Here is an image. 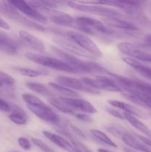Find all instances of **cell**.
Wrapping results in <instances>:
<instances>
[{"label": "cell", "instance_id": "cell-3", "mask_svg": "<svg viewBox=\"0 0 151 152\" xmlns=\"http://www.w3.org/2000/svg\"><path fill=\"white\" fill-rule=\"evenodd\" d=\"M55 32L56 34L65 37V38L73 42L77 45L88 52L95 58H100L103 56L102 50L99 49L97 45L87 34L76 31H61V32L55 31Z\"/></svg>", "mask_w": 151, "mask_h": 152}, {"label": "cell", "instance_id": "cell-27", "mask_svg": "<svg viewBox=\"0 0 151 152\" xmlns=\"http://www.w3.org/2000/svg\"><path fill=\"white\" fill-rule=\"evenodd\" d=\"M17 71L22 75L28 77H36L38 76L48 75V73L45 71H37L28 68H16Z\"/></svg>", "mask_w": 151, "mask_h": 152}, {"label": "cell", "instance_id": "cell-28", "mask_svg": "<svg viewBox=\"0 0 151 152\" xmlns=\"http://www.w3.org/2000/svg\"><path fill=\"white\" fill-rule=\"evenodd\" d=\"M133 80H134V89L132 91H139L147 94L150 95L151 96V84L142 81V80H137V79Z\"/></svg>", "mask_w": 151, "mask_h": 152}, {"label": "cell", "instance_id": "cell-4", "mask_svg": "<svg viewBox=\"0 0 151 152\" xmlns=\"http://www.w3.org/2000/svg\"><path fill=\"white\" fill-rule=\"evenodd\" d=\"M68 5L73 9L85 13H92L97 16H103L105 18H118V19H127V16L116 9L104 7L97 4H84L80 1H68Z\"/></svg>", "mask_w": 151, "mask_h": 152}, {"label": "cell", "instance_id": "cell-17", "mask_svg": "<svg viewBox=\"0 0 151 152\" xmlns=\"http://www.w3.org/2000/svg\"><path fill=\"white\" fill-rule=\"evenodd\" d=\"M107 102L110 105H112V106L115 107V108H118V109L123 110L125 113H128V114H131V115L134 116V117L136 116V117L144 119L147 117L146 114L142 110L133 106V105L127 103V102H121V101L119 100H115V99H109V100H107Z\"/></svg>", "mask_w": 151, "mask_h": 152}, {"label": "cell", "instance_id": "cell-39", "mask_svg": "<svg viewBox=\"0 0 151 152\" xmlns=\"http://www.w3.org/2000/svg\"><path fill=\"white\" fill-rule=\"evenodd\" d=\"M10 28V27L9 24L5 20H4V19L0 17V28H2V29L4 30H9Z\"/></svg>", "mask_w": 151, "mask_h": 152}, {"label": "cell", "instance_id": "cell-24", "mask_svg": "<svg viewBox=\"0 0 151 152\" xmlns=\"http://www.w3.org/2000/svg\"><path fill=\"white\" fill-rule=\"evenodd\" d=\"M49 102L52 106L55 107L56 109L59 110V111L65 114H69L70 115H73L74 113L76 112L75 110L73 109L72 108L67 105L65 102H64L60 98H50L49 99Z\"/></svg>", "mask_w": 151, "mask_h": 152}, {"label": "cell", "instance_id": "cell-25", "mask_svg": "<svg viewBox=\"0 0 151 152\" xmlns=\"http://www.w3.org/2000/svg\"><path fill=\"white\" fill-rule=\"evenodd\" d=\"M90 134L92 136L95 138V140L99 142H102V143L105 144V145H109L110 147H113V148H117V145L109 137L107 136L105 133L102 132L96 129H92L90 130Z\"/></svg>", "mask_w": 151, "mask_h": 152}, {"label": "cell", "instance_id": "cell-34", "mask_svg": "<svg viewBox=\"0 0 151 152\" xmlns=\"http://www.w3.org/2000/svg\"><path fill=\"white\" fill-rule=\"evenodd\" d=\"M73 116L76 117L78 120H81V121H83V122H86V123H90V122L93 121V119H92L89 115L84 114V113L75 112Z\"/></svg>", "mask_w": 151, "mask_h": 152}, {"label": "cell", "instance_id": "cell-13", "mask_svg": "<svg viewBox=\"0 0 151 152\" xmlns=\"http://www.w3.org/2000/svg\"><path fill=\"white\" fill-rule=\"evenodd\" d=\"M21 43L13 39L10 34L0 31V51L7 54L14 55L18 53Z\"/></svg>", "mask_w": 151, "mask_h": 152}, {"label": "cell", "instance_id": "cell-40", "mask_svg": "<svg viewBox=\"0 0 151 152\" xmlns=\"http://www.w3.org/2000/svg\"><path fill=\"white\" fill-rule=\"evenodd\" d=\"M123 150H124V152H137L135 150L130 148L129 147H123Z\"/></svg>", "mask_w": 151, "mask_h": 152}, {"label": "cell", "instance_id": "cell-26", "mask_svg": "<svg viewBox=\"0 0 151 152\" xmlns=\"http://www.w3.org/2000/svg\"><path fill=\"white\" fill-rule=\"evenodd\" d=\"M49 86L56 91H57L61 94L63 95L64 96H62V97L76 98L77 96H78V94L76 93L75 91L71 90V89L65 87V86H62L60 84H58V83H51L50 82V83H49Z\"/></svg>", "mask_w": 151, "mask_h": 152}, {"label": "cell", "instance_id": "cell-10", "mask_svg": "<svg viewBox=\"0 0 151 152\" xmlns=\"http://www.w3.org/2000/svg\"><path fill=\"white\" fill-rule=\"evenodd\" d=\"M53 41L58 45L59 47L62 48H63L62 50H65L67 53H70V54L78 56V57L80 58L83 57L89 59H93L95 58L94 56L90 54L88 52L80 48L73 42L65 38V37H58L57 36L56 37L53 38Z\"/></svg>", "mask_w": 151, "mask_h": 152}, {"label": "cell", "instance_id": "cell-43", "mask_svg": "<svg viewBox=\"0 0 151 152\" xmlns=\"http://www.w3.org/2000/svg\"><path fill=\"white\" fill-rule=\"evenodd\" d=\"M149 63H151V59H150V60L149 61Z\"/></svg>", "mask_w": 151, "mask_h": 152}, {"label": "cell", "instance_id": "cell-30", "mask_svg": "<svg viewBox=\"0 0 151 152\" xmlns=\"http://www.w3.org/2000/svg\"><path fill=\"white\" fill-rule=\"evenodd\" d=\"M0 82L2 85L12 86L15 84V80L9 74L0 71Z\"/></svg>", "mask_w": 151, "mask_h": 152}, {"label": "cell", "instance_id": "cell-32", "mask_svg": "<svg viewBox=\"0 0 151 152\" xmlns=\"http://www.w3.org/2000/svg\"><path fill=\"white\" fill-rule=\"evenodd\" d=\"M106 111L108 114H111V115L116 117V118L120 119V120H125L124 112H121V111H118V110L116 109H114V108H111V107H107V108H106Z\"/></svg>", "mask_w": 151, "mask_h": 152}, {"label": "cell", "instance_id": "cell-9", "mask_svg": "<svg viewBox=\"0 0 151 152\" xmlns=\"http://www.w3.org/2000/svg\"><path fill=\"white\" fill-rule=\"evenodd\" d=\"M56 81L58 84L65 86L71 90L80 91L92 94H99V91L89 86L81 80L75 78V77L59 76L56 78Z\"/></svg>", "mask_w": 151, "mask_h": 152}, {"label": "cell", "instance_id": "cell-11", "mask_svg": "<svg viewBox=\"0 0 151 152\" xmlns=\"http://www.w3.org/2000/svg\"><path fill=\"white\" fill-rule=\"evenodd\" d=\"M9 1L19 12H21L24 16L28 17V19L36 21L39 22V24H47L48 22L47 18L44 17L40 12L33 8L28 1H22V0H13V1Z\"/></svg>", "mask_w": 151, "mask_h": 152}, {"label": "cell", "instance_id": "cell-33", "mask_svg": "<svg viewBox=\"0 0 151 152\" xmlns=\"http://www.w3.org/2000/svg\"><path fill=\"white\" fill-rule=\"evenodd\" d=\"M18 142H19V145L23 149L26 150V151H28V150H30L31 148L30 142V141L27 138L22 137H19L18 139Z\"/></svg>", "mask_w": 151, "mask_h": 152}, {"label": "cell", "instance_id": "cell-5", "mask_svg": "<svg viewBox=\"0 0 151 152\" xmlns=\"http://www.w3.org/2000/svg\"><path fill=\"white\" fill-rule=\"evenodd\" d=\"M0 11L2 14L7 16L8 19H11L12 21L19 24V25H23L25 28L36 30L38 31H46V28L42 25L35 22L34 21L24 16L13 4H10L9 1L0 2Z\"/></svg>", "mask_w": 151, "mask_h": 152}, {"label": "cell", "instance_id": "cell-16", "mask_svg": "<svg viewBox=\"0 0 151 152\" xmlns=\"http://www.w3.org/2000/svg\"><path fill=\"white\" fill-rule=\"evenodd\" d=\"M19 35L21 39L26 43L28 46L32 48L33 50H36L39 53H44L45 48L44 43L38 37H35L26 31H20L19 32Z\"/></svg>", "mask_w": 151, "mask_h": 152}, {"label": "cell", "instance_id": "cell-29", "mask_svg": "<svg viewBox=\"0 0 151 152\" xmlns=\"http://www.w3.org/2000/svg\"><path fill=\"white\" fill-rule=\"evenodd\" d=\"M130 93L136 94L140 98L142 102H143L144 106L151 108V96L150 95L143 93L142 91H133L130 92Z\"/></svg>", "mask_w": 151, "mask_h": 152}, {"label": "cell", "instance_id": "cell-22", "mask_svg": "<svg viewBox=\"0 0 151 152\" xmlns=\"http://www.w3.org/2000/svg\"><path fill=\"white\" fill-rule=\"evenodd\" d=\"M124 117H125V120H127L135 129L137 130L140 131L142 134L145 135L147 138L151 140V130L146 126L142 122L136 119L134 116L131 115V114H128V113L124 112Z\"/></svg>", "mask_w": 151, "mask_h": 152}, {"label": "cell", "instance_id": "cell-12", "mask_svg": "<svg viewBox=\"0 0 151 152\" xmlns=\"http://www.w3.org/2000/svg\"><path fill=\"white\" fill-rule=\"evenodd\" d=\"M30 111L43 121L49 123L58 124L59 123V115L46 103L38 106H28Z\"/></svg>", "mask_w": 151, "mask_h": 152}, {"label": "cell", "instance_id": "cell-36", "mask_svg": "<svg viewBox=\"0 0 151 152\" xmlns=\"http://www.w3.org/2000/svg\"><path fill=\"white\" fill-rule=\"evenodd\" d=\"M134 136H136V137L138 138L142 143H144L145 145L151 148V140H150L147 137H145L141 136V135L138 134H134Z\"/></svg>", "mask_w": 151, "mask_h": 152}, {"label": "cell", "instance_id": "cell-41", "mask_svg": "<svg viewBox=\"0 0 151 152\" xmlns=\"http://www.w3.org/2000/svg\"><path fill=\"white\" fill-rule=\"evenodd\" d=\"M98 152H111V151H108V150L107 149H104V148H99V149L98 150Z\"/></svg>", "mask_w": 151, "mask_h": 152}, {"label": "cell", "instance_id": "cell-19", "mask_svg": "<svg viewBox=\"0 0 151 152\" xmlns=\"http://www.w3.org/2000/svg\"><path fill=\"white\" fill-rule=\"evenodd\" d=\"M121 139L123 142L130 148L142 152H151V148L142 143L134 135L127 132H124L121 134Z\"/></svg>", "mask_w": 151, "mask_h": 152}, {"label": "cell", "instance_id": "cell-38", "mask_svg": "<svg viewBox=\"0 0 151 152\" xmlns=\"http://www.w3.org/2000/svg\"><path fill=\"white\" fill-rule=\"evenodd\" d=\"M70 127H71V129H72V130L73 131V132H75L76 134H78V136L81 137H82V138L85 139V138H86V135L84 134V132H81V131L80 130V129H78V127H76V126H73V125H71Z\"/></svg>", "mask_w": 151, "mask_h": 152}, {"label": "cell", "instance_id": "cell-37", "mask_svg": "<svg viewBox=\"0 0 151 152\" xmlns=\"http://www.w3.org/2000/svg\"><path fill=\"white\" fill-rule=\"evenodd\" d=\"M143 45L147 47H151V33L146 34L143 37Z\"/></svg>", "mask_w": 151, "mask_h": 152}, {"label": "cell", "instance_id": "cell-14", "mask_svg": "<svg viewBox=\"0 0 151 152\" xmlns=\"http://www.w3.org/2000/svg\"><path fill=\"white\" fill-rule=\"evenodd\" d=\"M60 99L73 110H78V111H81V112L87 113V114L97 113L96 108L90 102L85 99L66 97H60Z\"/></svg>", "mask_w": 151, "mask_h": 152}, {"label": "cell", "instance_id": "cell-18", "mask_svg": "<svg viewBox=\"0 0 151 152\" xmlns=\"http://www.w3.org/2000/svg\"><path fill=\"white\" fill-rule=\"evenodd\" d=\"M43 134L46 137L48 140H50L51 142H53L55 145L60 147L62 149L68 152H78L74 148L73 145L70 143L68 140H67L65 138L56 134L52 133V132H47V131H43Z\"/></svg>", "mask_w": 151, "mask_h": 152}, {"label": "cell", "instance_id": "cell-44", "mask_svg": "<svg viewBox=\"0 0 151 152\" xmlns=\"http://www.w3.org/2000/svg\"><path fill=\"white\" fill-rule=\"evenodd\" d=\"M13 152H19V151H13Z\"/></svg>", "mask_w": 151, "mask_h": 152}, {"label": "cell", "instance_id": "cell-2", "mask_svg": "<svg viewBox=\"0 0 151 152\" xmlns=\"http://www.w3.org/2000/svg\"><path fill=\"white\" fill-rule=\"evenodd\" d=\"M73 29L78 30L79 32L87 35L93 36L106 35L107 37H113L117 34H120L108 27L104 22L88 16H79L75 17Z\"/></svg>", "mask_w": 151, "mask_h": 152}, {"label": "cell", "instance_id": "cell-42", "mask_svg": "<svg viewBox=\"0 0 151 152\" xmlns=\"http://www.w3.org/2000/svg\"><path fill=\"white\" fill-rule=\"evenodd\" d=\"M1 86H2V84H1V82H0V87H1Z\"/></svg>", "mask_w": 151, "mask_h": 152}, {"label": "cell", "instance_id": "cell-8", "mask_svg": "<svg viewBox=\"0 0 151 152\" xmlns=\"http://www.w3.org/2000/svg\"><path fill=\"white\" fill-rule=\"evenodd\" d=\"M95 77L96 78L94 79L84 77L81 79V80L89 86L98 91L102 90L112 92L123 91L122 89L118 86L116 82L113 78H109V77L101 75H97Z\"/></svg>", "mask_w": 151, "mask_h": 152}, {"label": "cell", "instance_id": "cell-23", "mask_svg": "<svg viewBox=\"0 0 151 152\" xmlns=\"http://www.w3.org/2000/svg\"><path fill=\"white\" fill-rule=\"evenodd\" d=\"M25 86L30 90L36 92L37 94L42 95V96H47L48 98H53V94L51 91L46 87V86L41 84V83H33V82H28L25 83Z\"/></svg>", "mask_w": 151, "mask_h": 152}, {"label": "cell", "instance_id": "cell-31", "mask_svg": "<svg viewBox=\"0 0 151 152\" xmlns=\"http://www.w3.org/2000/svg\"><path fill=\"white\" fill-rule=\"evenodd\" d=\"M32 142H33V144L35 145H36L38 148L41 150L42 151L44 152H55L54 150L52 149L50 147H49L47 144L44 143V142H42L40 140L36 139V138H32L31 139Z\"/></svg>", "mask_w": 151, "mask_h": 152}, {"label": "cell", "instance_id": "cell-15", "mask_svg": "<svg viewBox=\"0 0 151 152\" xmlns=\"http://www.w3.org/2000/svg\"><path fill=\"white\" fill-rule=\"evenodd\" d=\"M104 22L108 27L113 28L122 30L128 32H139V28L135 22L128 21L127 19H118V18H105Z\"/></svg>", "mask_w": 151, "mask_h": 152}, {"label": "cell", "instance_id": "cell-35", "mask_svg": "<svg viewBox=\"0 0 151 152\" xmlns=\"http://www.w3.org/2000/svg\"><path fill=\"white\" fill-rule=\"evenodd\" d=\"M0 110L4 112H11V104L0 98Z\"/></svg>", "mask_w": 151, "mask_h": 152}, {"label": "cell", "instance_id": "cell-20", "mask_svg": "<svg viewBox=\"0 0 151 152\" xmlns=\"http://www.w3.org/2000/svg\"><path fill=\"white\" fill-rule=\"evenodd\" d=\"M122 59L126 64H127V65H130V67H132L133 69L136 70L139 74H141V75L142 76V77H145V78L147 79V80H151L150 67L143 65V64L141 63L139 60L133 59V58L126 56V57L123 58Z\"/></svg>", "mask_w": 151, "mask_h": 152}, {"label": "cell", "instance_id": "cell-6", "mask_svg": "<svg viewBox=\"0 0 151 152\" xmlns=\"http://www.w3.org/2000/svg\"><path fill=\"white\" fill-rule=\"evenodd\" d=\"M26 57L34 63L48 67V68H53V69L57 70V71H65V72L71 73V74L78 73L76 70L74 69L73 67L65 63L62 60H61L60 59H56V58L50 57V56L33 53H26Z\"/></svg>", "mask_w": 151, "mask_h": 152}, {"label": "cell", "instance_id": "cell-7", "mask_svg": "<svg viewBox=\"0 0 151 152\" xmlns=\"http://www.w3.org/2000/svg\"><path fill=\"white\" fill-rule=\"evenodd\" d=\"M41 13L44 17L50 19L53 23L58 25L73 28L75 26V17L65 12L59 11L56 9H47L44 7H33Z\"/></svg>", "mask_w": 151, "mask_h": 152}, {"label": "cell", "instance_id": "cell-1", "mask_svg": "<svg viewBox=\"0 0 151 152\" xmlns=\"http://www.w3.org/2000/svg\"><path fill=\"white\" fill-rule=\"evenodd\" d=\"M51 50L56 56L71 67L76 69L77 72L87 74H107L108 71L97 62L92 60H83L80 57L67 53L62 48L56 46H51Z\"/></svg>", "mask_w": 151, "mask_h": 152}, {"label": "cell", "instance_id": "cell-21", "mask_svg": "<svg viewBox=\"0 0 151 152\" xmlns=\"http://www.w3.org/2000/svg\"><path fill=\"white\" fill-rule=\"evenodd\" d=\"M9 119L15 124L22 126L28 122V117L25 111L14 104H11V114H9Z\"/></svg>", "mask_w": 151, "mask_h": 152}]
</instances>
